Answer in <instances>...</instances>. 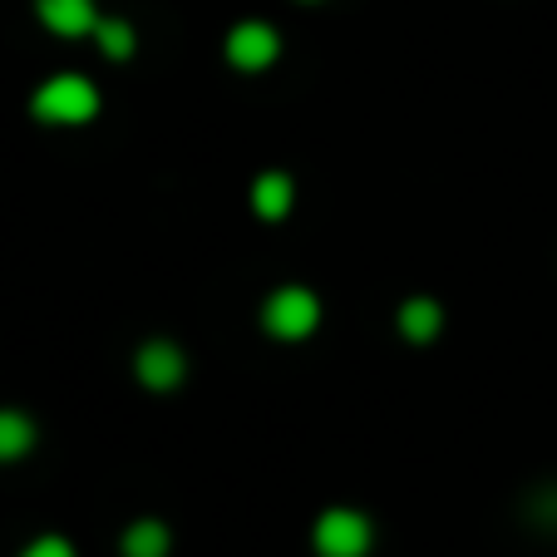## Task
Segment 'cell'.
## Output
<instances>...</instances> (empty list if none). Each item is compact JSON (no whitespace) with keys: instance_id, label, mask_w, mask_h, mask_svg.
<instances>
[{"instance_id":"6da1fadb","label":"cell","mask_w":557,"mask_h":557,"mask_svg":"<svg viewBox=\"0 0 557 557\" xmlns=\"http://www.w3.org/2000/svg\"><path fill=\"white\" fill-rule=\"evenodd\" d=\"M40 124H89L99 114V89L79 74H60L50 85H40V95L30 99Z\"/></svg>"},{"instance_id":"7a4b0ae2","label":"cell","mask_w":557,"mask_h":557,"mask_svg":"<svg viewBox=\"0 0 557 557\" xmlns=\"http://www.w3.org/2000/svg\"><path fill=\"white\" fill-rule=\"evenodd\" d=\"M311 543L321 557H366L370 543H375V528L356 508H326V513L315 518Z\"/></svg>"},{"instance_id":"3957f363","label":"cell","mask_w":557,"mask_h":557,"mask_svg":"<svg viewBox=\"0 0 557 557\" xmlns=\"http://www.w3.org/2000/svg\"><path fill=\"white\" fill-rule=\"evenodd\" d=\"M267 331L282 341H301L315 331V321H321V301H315L306 286H282L276 296H267V311H262Z\"/></svg>"},{"instance_id":"277c9868","label":"cell","mask_w":557,"mask_h":557,"mask_svg":"<svg viewBox=\"0 0 557 557\" xmlns=\"http://www.w3.org/2000/svg\"><path fill=\"white\" fill-rule=\"evenodd\" d=\"M276 50H282V40H276V30L262 21H243L227 35V60L237 64V70H267V64L276 60Z\"/></svg>"},{"instance_id":"5b68a950","label":"cell","mask_w":557,"mask_h":557,"mask_svg":"<svg viewBox=\"0 0 557 557\" xmlns=\"http://www.w3.org/2000/svg\"><path fill=\"white\" fill-rule=\"evenodd\" d=\"M183 375H188V360H183L178 346H169V341H148V346L138 350V380H144L148 389H173Z\"/></svg>"},{"instance_id":"8992f818","label":"cell","mask_w":557,"mask_h":557,"mask_svg":"<svg viewBox=\"0 0 557 557\" xmlns=\"http://www.w3.org/2000/svg\"><path fill=\"white\" fill-rule=\"evenodd\" d=\"M40 21L54 35H89L95 30V0H40Z\"/></svg>"},{"instance_id":"52a82bcc","label":"cell","mask_w":557,"mask_h":557,"mask_svg":"<svg viewBox=\"0 0 557 557\" xmlns=\"http://www.w3.org/2000/svg\"><path fill=\"white\" fill-rule=\"evenodd\" d=\"M119 547H124V557H169L173 537H169V528L158 523V518H138V523L124 528Z\"/></svg>"},{"instance_id":"ba28073f","label":"cell","mask_w":557,"mask_h":557,"mask_svg":"<svg viewBox=\"0 0 557 557\" xmlns=\"http://www.w3.org/2000/svg\"><path fill=\"white\" fill-rule=\"evenodd\" d=\"M292 198H296V188L286 173H262L252 188V208L262 212V218H286V212H292Z\"/></svg>"},{"instance_id":"9c48e42d","label":"cell","mask_w":557,"mask_h":557,"mask_svg":"<svg viewBox=\"0 0 557 557\" xmlns=\"http://www.w3.org/2000/svg\"><path fill=\"white\" fill-rule=\"evenodd\" d=\"M440 321L444 315H440V306H434L430 296H414V301L400 306V331L410 341H434L440 336Z\"/></svg>"},{"instance_id":"30bf717a","label":"cell","mask_w":557,"mask_h":557,"mask_svg":"<svg viewBox=\"0 0 557 557\" xmlns=\"http://www.w3.org/2000/svg\"><path fill=\"white\" fill-rule=\"evenodd\" d=\"M35 444V424L21 410H0V459H21Z\"/></svg>"},{"instance_id":"8fae6325","label":"cell","mask_w":557,"mask_h":557,"mask_svg":"<svg viewBox=\"0 0 557 557\" xmlns=\"http://www.w3.org/2000/svg\"><path fill=\"white\" fill-rule=\"evenodd\" d=\"M95 35H99V45H104L109 60H128V54H134V30H128L124 21H99Z\"/></svg>"},{"instance_id":"7c38bea8","label":"cell","mask_w":557,"mask_h":557,"mask_svg":"<svg viewBox=\"0 0 557 557\" xmlns=\"http://www.w3.org/2000/svg\"><path fill=\"white\" fill-rule=\"evenodd\" d=\"M21 557H74V547L64 543V537H35Z\"/></svg>"},{"instance_id":"4fadbf2b","label":"cell","mask_w":557,"mask_h":557,"mask_svg":"<svg viewBox=\"0 0 557 557\" xmlns=\"http://www.w3.org/2000/svg\"><path fill=\"white\" fill-rule=\"evenodd\" d=\"M533 518H543V523L557 528V488L553 494H543V508H533Z\"/></svg>"}]
</instances>
